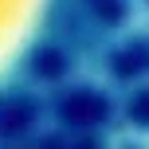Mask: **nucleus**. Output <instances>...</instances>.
I'll list each match as a JSON object with an SVG mask.
<instances>
[{"mask_svg":"<svg viewBox=\"0 0 149 149\" xmlns=\"http://www.w3.org/2000/svg\"><path fill=\"white\" fill-rule=\"evenodd\" d=\"M43 0H0V71L24 43V36L36 24V12Z\"/></svg>","mask_w":149,"mask_h":149,"instance_id":"1","label":"nucleus"}]
</instances>
